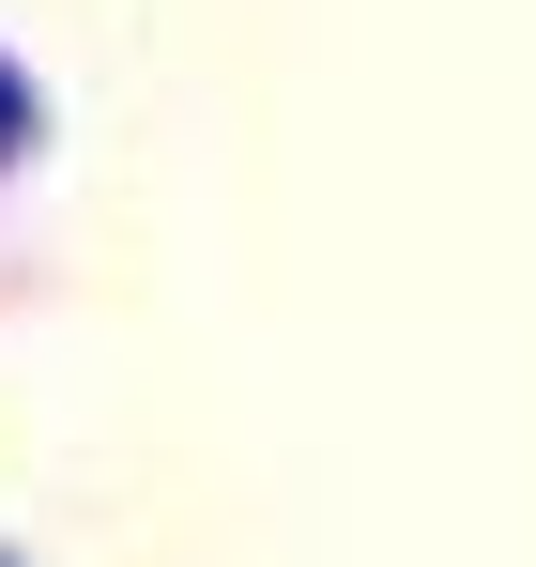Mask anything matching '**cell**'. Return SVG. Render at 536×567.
<instances>
[{
	"mask_svg": "<svg viewBox=\"0 0 536 567\" xmlns=\"http://www.w3.org/2000/svg\"><path fill=\"white\" fill-rule=\"evenodd\" d=\"M0 154H31V78L0 62Z\"/></svg>",
	"mask_w": 536,
	"mask_h": 567,
	"instance_id": "1",
	"label": "cell"
}]
</instances>
